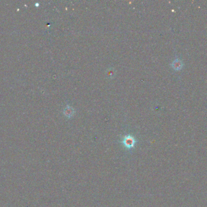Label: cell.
Segmentation results:
<instances>
[{
    "label": "cell",
    "instance_id": "cell-1",
    "mask_svg": "<svg viewBox=\"0 0 207 207\" xmlns=\"http://www.w3.org/2000/svg\"><path fill=\"white\" fill-rule=\"evenodd\" d=\"M123 143L127 148H131L135 144V140L131 135H127L123 139Z\"/></svg>",
    "mask_w": 207,
    "mask_h": 207
},
{
    "label": "cell",
    "instance_id": "cell-2",
    "mask_svg": "<svg viewBox=\"0 0 207 207\" xmlns=\"http://www.w3.org/2000/svg\"><path fill=\"white\" fill-rule=\"evenodd\" d=\"M64 114L67 117H71L74 114V110L71 106H67L65 108Z\"/></svg>",
    "mask_w": 207,
    "mask_h": 207
}]
</instances>
